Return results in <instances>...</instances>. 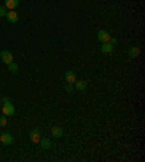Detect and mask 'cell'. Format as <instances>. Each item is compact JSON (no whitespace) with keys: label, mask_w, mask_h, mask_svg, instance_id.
Returning <instances> with one entry per match:
<instances>
[{"label":"cell","mask_w":145,"mask_h":162,"mask_svg":"<svg viewBox=\"0 0 145 162\" xmlns=\"http://www.w3.org/2000/svg\"><path fill=\"white\" fill-rule=\"evenodd\" d=\"M100 50H102V53H103V54H110V53L113 51V45L110 44V42H103Z\"/></svg>","instance_id":"9c48e42d"},{"label":"cell","mask_w":145,"mask_h":162,"mask_svg":"<svg viewBox=\"0 0 145 162\" xmlns=\"http://www.w3.org/2000/svg\"><path fill=\"white\" fill-rule=\"evenodd\" d=\"M6 19H8L10 24H16L17 21H19V16H17V13L15 10H8V13H6Z\"/></svg>","instance_id":"8992f818"},{"label":"cell","mask_w":145,"mask_h":162,"mask_svg":"<svg viewBox=\"0 0 145 162\" xmlns=\"http://www.w3.org/2000/svg\"><path fill=\"white\" fill-rule=\"evenodd\" d=\"M2 111L6 117H12L15 114V107L12 105L10 101H6V102H2Z\"/></svg>","instance_id":"6da1fadb"},{"label":"cell","mask_w":145,"mask_h":162,"mask_svg":"<svg viewBox=\"0 0 145 162\" xmlns=\"http://www.w3.org/2000/svg\"><path fill=\"white\" fill-rule=\"evenodd\" d=\"M5 6L8 10H15L19 6V0H5Z\"/></svg>","instance_id":"ba28073f"},{"label":"cell","mask_w":145,"mask_h":162,"mask_svg":"<svg viewBox=\"0 0 145 162\" xmlns=\"http://www.w3.org/2000/svg\"><path fill=\"white\" fill-rule=\"evenodd\" d=\"M0 58H2V61L6 63V64H9V63L13 61V56H12V53L8 51V50H3V51L0 53Z\"/></svg>","instance_id":"7a4b0ae2"},{"label":"cell","mask_w":145,"mask_h":162,"mask_svg":"<svg viewBox=\"0 0 145 162\" xmlns=\"http://www.w3.org/2000/svg\"><path fill=\"white\" fill-rule=\"evenodd\" d=\"M29 139L32 140V143H39V140L42 137H41V131L38 129H33L31 133H29Z\"/></svg>","instance_id":"5b68a950"},{"label":"cell","mask_w":145,"mask_h":162,"mask_svg":"<svg viewBox=\"0 0 145 162\" xmlns=\"http://www.w3.org/2000/svg\"><path fill=\"white\" fill-rule=\"evenodd\" d=\"M128 54L131 58H137V57L139 56V47H131L128 51Z\"/></svg>","instance_id":"8fae6325"},{"label":"cell","mask_w":145,"mask_h":162,"mask_svg":"<svg viewBox=\"0 0 145 162\" xmlns=\"http://www.w3.org/2000/svg\"><path fill=\"white\" fill-rule=\"evenodd\" d=\"M39 143H41V146H42V149H49V147L52 146V142H51L49 139H41Z\"/></svg>","instance_id":"7c38bea8"},{"label":"cell","mask_w":145,"mask_h":162,"mask_svg":"<svg viewBox=\"0 0 145 162\" xmlns=\"http://www.w3.org/2000/svg\"><path fill=\"white\" fill-rule=\"evenodd\" d=\"M0 142L3 145H12L13 143V136L10 133H2L0 134Z\"/></svg>","instance_id":"277c9868"},{"label":"cell","mask_w":145,"mask_h":162,"mask_svg":"<svg viewBox=\"0 0 145 162\" xmlns=\"http://www.w3.org/2000/svg\"><path fill=\"white\" fill-rule=\"evenodd\" d=\"M6 101H10V99H9L8 97H3V98H2V102H6Z\"/></svg>","instance_id":"ac0fdd59"},{"label":"cell","mask_w":145,"mask_h":162,"mask_svg":"<svg viewBox=\"0 0 145 162\" xmlns=\"http://www.w3.org/2000/svg\"><path fill=\"white\" fill-rule=\"evenodd\" d=\"M6 123H8L6 115H5V117H0V126H2V127H3V126H6Z\"/></svg>","instance_id":"2e32d148"},{"label":"cell","mask_w":145,"mask_h":162,"mask_svg":"<svg viewBox=\"0 0 145 162\" xmlns=\"http://www.w3.org/2000/svg\"><path fill=\"white\" fill-rule=\"evenodd\" d=\"M8 66H9V70H10L12 73H17V70H19L17 64H16V63H13V61H12V63H9Z\"/></svg>","instance_id":"5bb4252c"},{"label":"cell","mask_w":145,"mask_h":162,"mask_svg":"<svg viewBox=\"0 0 145 162\" xmlns=\"http://www.w3.org/2000/svg\"><path fill=\"white\" fill-rule=\"evenodd\" d=\"M6 13H8L6 6H0V16H6Z\"/></svg>","instance_id":"9a60e30c"},{"label":"cell","mask_w":145,"mask_h":162,"mask_svg":"<svg viewBox=\"0 0 145 162\" xmlns=\"http://www.w3.org/2000/svg\"><path fill=\"white\" fill-rule=\"evenodd\" d=\"M65 82L67 83H76V81H77V76H76V73L72 72V70H67V73H65Z\"/></svg>","instance_id":"52a82bcc"},{"label":"cell","mask_w":145,"mask_h":162,"mask_svg":"<svg viewBox=\"0 0 145 162\" xmlns=\"http://www.w3.org/2000/svg\"><path fill=\"white\" fill-rule=\"evenodd\" d=\"M65 89H67V92H68V94H72V85L71 83H67V85H65Z\"/></svg>","instance_id":"e0dca14e"},{"label":"cell","mask_w":145,"mask_h":162,"mask_svg":"<svg viewBox=\"0 0 145 162\" xmlns=\"http://www.w3.org/2000/svg\"><path fill=\"white\" fill-rule=\"evenodd\" d=\"M110 38H112L110 34L107 32V31H105V29H100V31L97 32V40L100 41V42H109Z\"/></svg>","instance_id":"3957f363"},{"label":"cell","mask_w":145,"mask_h":162,"mask_svg":"<svg viewBox=\"0 0 145 162\" xmlns=\"http://www.w3.org/2000/svg\"><path fill=\"white\" fill-rule=\"evenodd\" d=\"M51 133H52V136H54L55 139H60L63 134H64V131H63V129H61V127H52Z\"/></svg>","instance_id":"30bf717a"},{"label":"cell","mask_w":145,"mask_h":162,"mask_svg":"<svg viewBox=\"0 0 145 162\" xmlns=\"http://www.w3.org/2000/svg\"><path fill=\"white\" fill-rule=\"evenodd\" d=\"M76 88H77V89L79 91H86V88H87V83H86V82L84 81H76Z\"/></svg>","instance_id":"4fadbf2b"}]
</instances>
